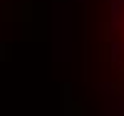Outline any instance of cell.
<instances>
[{
	"mask_svg": "<svg viewBox=\"0 0 124 116\" xmlns=\"http://www.w3.org/2000/svg\"><path fill=\"white\" fill-rule=\"evenodd\" d=\"M122 42H119V55H122V77H124V5H122Z\"/></svg>",
	"mask_w": 124,
	"mask_h": 116,
	"instance_id": "obj_1",
	"label": "cell"
}]
</instances>
